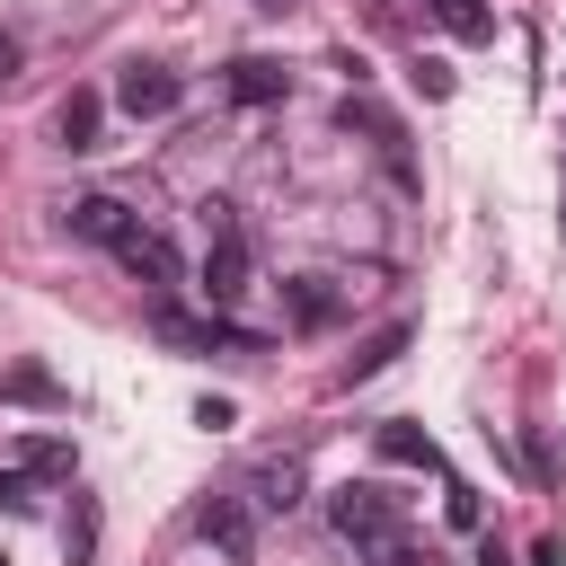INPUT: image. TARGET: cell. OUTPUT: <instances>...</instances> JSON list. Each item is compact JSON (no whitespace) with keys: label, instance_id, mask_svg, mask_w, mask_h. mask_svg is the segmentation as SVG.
I'll list each match as a JSON object with an SVG mask.
<instances>
[{"label":"cell","instance_id":"1","mask_svg":"<svg viewBox=\"0 0 566 566\" xmlns=\"http://www.w3.org/2000/svg\"><path fill=\"white\" fill-rule=\"evenodd\" d=\"M203 301L212 310H230L239 292H248V230L230 221V203H203Z\"/></svg>","mask_w":566,"mask_h":566},{"label":"cell","instance_id":"2","mask_svg":"<svg viewBox=\"0 0 566 566\" xmlns=\"http://www.w3.org/2000/svg\"><path fill=\"white\" fill-rule=\"evenodd\" d=\"M327 522H336V539H354V548H380L389 531H407L389 486H336V495H327Z\"/></svg>","mask_w":566,"mask_h":566},{"label":"cell","instance_id":"3","mask_svg":"<svg viewBox=\"0 0 566 566\" xmlns=\"http://www.w3.org/2000/svg\"><path fill=\"white\" fill-rule=\"evenodd\" d=\"M115 256H124V274H133V283H150L159 301L186 283V265H177V239H168V230H150V221H124V230H115Z\"/></svg>","mask_w":566,"mask_h":566},{"label":"cell","instance_id":"4","mask_svg":"<svg viewBox=\"0 0 566 566\" xmlns=\"http://www.w3.org/2000/svg\"><path fill=\"white\" fill-rule=\"evenodd\" d=\"M177 97H186V80H177L168 62H124V71H115V106H124L133 124H159V115H177Z\"/></svg>","mask_w":566,"mask_h":566},{"label":"cell","instance_id":"5","mask_svg":"<svg viewBox=\"0 0 566 566\" xmlns=\"http://www.w3.org/2000/svg\"><path fill=\"white\" fill-rule=\"evenodd\" d=\"M221 88H230L239 106H274V97H292V71H283V62H265V53H239V62L221 71Z\"/></svg>","mask_w":566,"mask_h":566},{"label":"cell","instance_id":"6","mask_svg":"<svg viewBox=\"0 0 566 566\" xmlns=\"http://www.w3.org/2000/svg\"><path fill=\"white\" fill-rule=\"evenodd\" d=\"M195 531H203L212 548H230V557H248V539H256V522H248L239 495H203V504H195Z\"/></svg>","mask_w":566,"mask_h":566},{"label":"cell","instance_id":"7","mask_svg":"<svg viewBox=\"0 0 566 566\" xmlns=\"http://www.w3.org/2000/svg\"><path fill=\"white\" fill-rule=\"evenodd\" d=\"M336 310H345V292H336L327 274H292V283H283V318H292V327H327Z\"/></svg>","mask_w":566,"mask_h":566},{"label":"cell","instance_id":"8","mask_svg":"<svg viewBox=\"0 0 566 566\" xmlns=\"http://www.w3.org/2000/svg\"><path fill=\"white\" fill-rule=\"evenodd\" d=\"M97 124H106V97H97V88H71V97L53 106V133H62V150H97Z\"/></svg>","mask_w":566,"mask_h":566},{"label":"cell","instance_id":"9","mask_svg":"<svg viewBox=\"0 0 566 566\" xmlns=\"http://www.w3.org/2000/svg\"><path fill=\"white\" fill-rule=\"evenodd\" d=\"M124 221H133V212H124L115 195H80V203H62V230H71V239H97V248H115Z\"/></svg>","mask_w":566,"mask_h":566},{"label":"cell","instance_id":"10","mask_svg":"<svg viewBox=\"0 0 566 566\" xmlns=\"http://www.w3.org/2000/svg\"><path fill=\"white\" fill-rule=\"evenodd\" d=\"M371 451H380V460H398V469H442V451H433V433H416L407 416H389V424L371 433Z\"/></svg>","mask_w":566,"mask_h":566},{"label":"cell","instance_id":"11","mask_svg":"<svg viewBox=\"0 0 566 566\" xmlns=\"http://www.w3.org/2000/svg\"><path fill=\"white\" fill-rule=\"evenodd\" d=\"M248 486H256V495H248V504H265V513H292V504H301V486H310V478H301V460H292V451H283V460H256V478H248Z\"/></svg>","mask_w":566,"mask_h":566},{"label":"cell","instance_id":"12","mask_svg":"<svg viewBox=\"0 0 566 566\" xmlns=\"http://www.w3.org/2000/svg\"><path fill=\"white\" fill-rule=\"evenodd\" d=\"M424 9H433V27H442L451 44H486V35H495V9H486V0H424Z\"/></svg>","mask_w":566,"mask_h":566},{"label":"cell","instance_id":"13","mask_svg":"<svg viewBox=\"0 0 566 566\" xmlns=\"http://www.w3.org/2000/svg\"><path fill=\"white\" fill-rule=\"evenodd\" d=\"M398 354H407V327H380V336H371V345H363V354L345 363V380H371V371H389Z\"/></svg>","mask_w":566,"mask_h":566},{"label":"cell","instance_id":"14","mask_svg":"<svg viewBox=\"0 0 566 566\" xmlns=\"http://www.w3.org/2000/svg\"><path fill=\"white\" fill-rule=\"evenodd\" d=\"M18 469H27V478H71V442L35 433V442H18Z\"/></svg>","mask_w":566,"mask_h":566},{"label":"cell","instance_id":"15","mask_svg":"<svg viewBox=\"0 0 566 566\" xmlns=\"http://www.w3.org/2000/svg\"><path fill=\"white\" fill-rule=\"evenodd\" d=\"M62 548H71V566H88V557H97V504H88V495H71V522H62Z\"/></svg>","mask_w":566,"mask_h":566},{"label":"cell","instance_id":"16","mask_svg":"<svg viewBox=\"0 0 566 566\" xmlns=\"http://www.w3.org/2000/svg\"><path fill=\"white\" fill-rule=\"evenodd\" d=\"M0 389H9V398H27V407H62V380H53V371H35V363H18Z\"/></svg>","mask_w":566,"mask_h":566},{"label":"cell","instance_id":"17","mask_svg":"<svg viewBox=\"0 0 566 566\" xmlns=\"http://www.w3.org/2000/svg\"><path fill=\"white\" fill-rule=\"evenodd\" d=\"M363 557H371V566H442V557H433V548H416L407 531H389V539H380V548H363Z\"/></svg>","mask_w":566,"mask_h":566},{"label":"cell","instance_id":"18","mask_svg":"<svg viewBox=\"0 0 566 566\" xmlns=\"http://www.w3.org/2000/svg\"><path fill=\"white\" fill-rule=\"evenodd\" d=\"M442 513H451V531H478V495H469V486H460V478H451V486H442Z\"/></svg>","mask_w":566,"mask_h":566},{"label":"cell","instance_id":"19","mask_svg":"<svg viewBox=\"0 0 566 566\" xmlns=\"http://www.w3.org/2000/svg\"><path fill=\"white\" fill-rule=\"evenodd\" d=\"M35 504V478L27 469H0V513H27Z\"/></svg>","mask_w":566,"mask_h":566},{"label":"cell","instance_id":"20","mask_svg":"<svg viewBox=\"0 0 566 566\" xmlns=\"http://www.w3.org/2000/svg\"><path fill=\"white\" fill-rule=\"evenodd\" d=\"M9 80H18V35L0 27V88H9Z\"/></svg>","mask_w":566,"mask_h":566},{"label":"cell","instance_id":"21","mask_svg":"<svg viewBox=\"0 0 566 566\" xmlns=\"http://www.w3.org/2000/svg\"><path fill=\"white\" fill-rule=\"evenodd\" d=\"M531 566H557V539H539V548H531Z\"/></svg>","mask_w":566,"mask_h":566},{"label":"cell","instance_id":"22","mask_svg":"<svg viewBox=\"0 0 566 566\" xmlns=\"http://www.w3.org/2000/svg\"><path fill=\"white\" fill-rule=\"evenodd\" d=\"M478 566H504V548H495V539H486V557H478Z\"/></svg>","mask_w":566,"mask_h":566},{"label":"cell","instance_id":"23","mask_svg":"<svg viewBox=\"0 0 566 566\" xmlns=\"http://www.w3.org/2000/svg\"><path fill=\"white\" fill-rule=\"evenodd\" d=\"M265 9H292V0H265Z\"/></svg>","mask_w":566,"mask_h":566}]
</instances>
